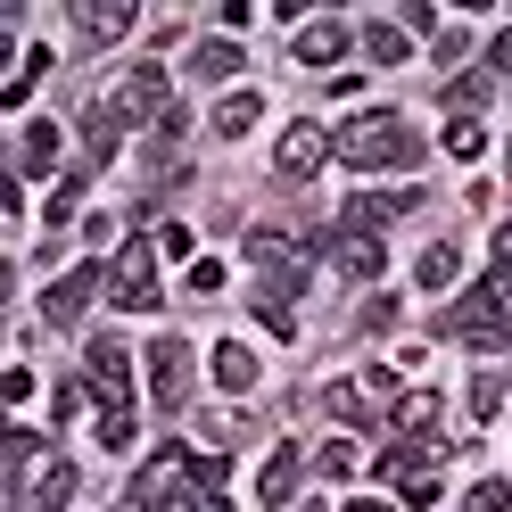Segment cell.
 <instances>
[{"mask_svg":"<svg viewBox=\"0 0 512 512\" xmlns=\"http://www.w3.org/2000/svg\"><path fill=\"white\" fill-rule=\"evenodd\" d=\"M215 389H232V397L256 389V356H248L240 339H223V347H215Z\"/></svg>","mask_w":512,"mask_h":512,"instance_id":"obj_21","label":"cell"},{"mask_svg":"<svg viewBox=\"0 0 512 512\" xmlns=\"http://www.w3.org/2000/svg\"><path fill=\"white\" fill-rule=\"evenodd\" d=\"M256 323H265L273 339H298V314H290V306H281V298H256Z\"/></svg>","mask_w":512,"mask_h":512,"instance_id":"obj_32","label":"cell"},{"mask_svg":"<svg viewBox=\"0 0 512 512\" xmlns=\"http://www.w3.org/2000/svg\"><path fill=\"white\" fill-rule=\"evenodd\" d=\"M413 199H422V190H356V199L339 207V232H389L397 215H413Z\"/></svg>","mask_w":512,"mask_h":512,"instance_id":"obj_10","label":"cell"},{"mask_svg":"<svg viewBox=\"0 0 512 512\" xmlns=\"http://www.w3.org/2000/svg\"><path fill=\"white\" fill-rule=\"evenodd\" d=\"M199 240H190V223H166V232H157V256H190Z\"/></svg>","mask_w":512,"mask_h":512,"instance_id":"obj_37","label":"cell"},{"mask_svg":"<svg viewBox=\"0 0 512 512\" xmlns=\"http://www.w3.org/2000/svg\"><path fill=\"white\" fill-rule=\"evenodd\" d=\"M438 331L463 339V347H512V273H488L479 290H463L438 314Z\"/></svg>","mask_w":512,"mask_h":512,"instance_id":"obj_3","label":"cell"},{"mask_svg":"<svg viewBox=\"0 0 512 512\" xmlns=\"http://www.w3.org/2000/svg\"><path fill=\"white\" fill-rule=\"evenodd\" d=\"M240 67H248L240 42H190V83H232Z\"/></svg>","mask_w":512,"mask_h":512,"instance_id":"obj_16","label":"cell"},{"mask_svg":"<svg viewBox=\"0 0 512 512\" xmlns=\"http://www.w3.org/2000/svg\"><path fill=\"white\" fill-rule=\"evenodd\" d=\"M488 91H496V75H455V83H446V108L471 116V108H488Z\"/></svg>","mask_w":512,"mask_h":512,"instance_id":"obj_27","label":"cell"},{"mask_svg":"<svg viewBox=\"0 0 512 512\" xmlns=\"http://www.w3.org/2000/svg\"><path fill=\"white\" fill-rule=\"evenodd\" d=\"M347 512H397V504H347Z\"/></svg>","mask_w":512,"mask_h":512,"instance_id":"obj_41","label":"cell"},{"mask_svg":"<svg viewBox=\"0 0 512 512\" xmlns=\"http://www.w3.org/2000/svg\"><path fill=\"white\" fill-rule=\"evenodd\" d=\"M331 157L347 174H405V166H422V133L397 108H364L331 133Z\"/></svg>","mask_w":512,"mask_h":512,"instance_id":"obj_1","label":"cell"},{"mask_svg":"<svg viewBox=\"0 0 512 512\" xmlns=\"http://www.w3.org/2000/svg\"><path fill=\"white\" fill-rule=\"evenodd\" d=\"M124 504L133 512H199V455H190V446H157Z\"/></svg>","mask_w":512,"mask_h":512,"instance_id":"obj_4","label":"cell"},{"mask_svg":"<svg viewBox=\"0 0 512 512\" xmlns=\"http://www.w3.org/2000/svg\"><path fill=\"white\" fill-rule=\"evenodd\" d=\"M100 446L124 455V446H133V413H100Z\"/></svg>","mask_w":512,"mask_h":512,"instance_id":"obj_36","label":"cell"},{"mask_svg":"<svg viewBox=\"0 0 512 512\" xmlns=\"http://www.w3.org/2000/svg\"><path fill=\"white\" fill-rule=\"evenodd\" d=\"M116 141H124V116H116V108L100 100V108H91V116H83V166H91V174H100V166H108V157H116Z\"/></svg>","mask_w":512,"mask_h":512,"instance_id":"obj_17","label":"cell"},{"mask_svg":"<svg viewBox=\"0 0 512 512\" xmlns=\"http://www.w3.org/2000/svg\"><path fill=\"white\" fill-rule=\"evenodd\" d=\"M190 290H199V298H215V290H223V265H207V256H199V265H190Z\"/></svg>","mask_w":512,"mask_h":512,"instance_id":"obj_39","label":"cell"},{"mask_svg":"<svg viewBox=\"0 0 512 512\" xmlns=\"http://www.w3.org/2000/svg\"><path fill=\"white\" fill-rule=\"evenodd\" d=\"M91 397H100V413H133V356H124V339H91Z\"/></svg>","mask_w":512,"mask_h":512,"instance_id":"obj_8","label":"cell"},{"mask_svg":"<svg viewBox=\"0 0 512 512\" xmlns=\"http://www.w3.org/2000/svg\"><path fill=\"white\" fill-rule=\"evenodd\" d=\"M248 265H256V281H265V298H281V306L306 290V248L281 240V232H256L248 240Z\"/></svg>","mask_w":512,"mask_h":512,"instance_id":"obj_5","label":"cell"},{"mask_svg":"<svg viewBox=\"0 0 512 512\" xmlns=\"http://www.w3.org/2000/svg\"><path fill=\"white\" fill-rule=\"evenodd\" d=\"M83 397H91V380H58V389H50V413H58V422H75Z\"/></svg>","mask_w":512,"mask_h":512,"instance_id":"obj_33","label":"cell"},{"mask_svg":"<svg viewBox=\"0 0 512 512\" xmlns=\"http://www.w3.org/2000/svg\"><path fill=\"white\" fill-rule=\"evenodd\" d=\"M17 157H25V166H58V124H25V141H17Z\"/></svg>","mask_w":512,"mask_h":512,"instance_id":"obj_26","label":"cell"},{"mask_svg":"<svg viewBox=\"0 0 512 512\" xmlns=\"http://www.w3.org/2000/svg\"><path fill=\"white\" fill-rule=\"evenodd\" d=\"M314 471H323V479H347V471H356V446H347V438H331L323 455H314Z\"/></svg>","mask_w":512,"mask_h":512,"instance_id":"obj_34","label":"cell"},{"mask_svg":"<svg viewBox=\"0 0 512 512\" xmlns=\"http://www.w3.org/2000/svg\"><path fill=\"white\" fill-rule=\"evenodd\" d=\"M463 512H512V488L504 479H479V488L463 496Z\"/></svg>","mask_w":512,"mask_h":512,"instance_id":"obj_31","label":"cell"},{"mask_svg":"<svg viewBox=\"0 0 512 512\" xmlns=\"http://www.w3.org/2000/svg\"><path fill=\"white\" fill-rule=\"evenodd\" d=\"M347 42H356V34H347V25H339V17H306L290 50L306 58V67H339V58H347Z\"/></svg>","mask_w":512,"mask_h":512,"instance_id":"obj_14","label":"cell"},{"mask_svg":"<svg viewBox=\"0 0 512 512\" xmlns=\"http://www.w3.org/2000/svg\"><path fill=\"white\" fill-rule=\"evenodd\" d=\"M256 108H265V100H256V91H223V100H215V133H223V141L256 133Z\"/></svg>","mask_w":512,"mask_h":512,"instance_id":"obj_22","label":"cell"},{"mask_svg":"<svg viewBox=\"0 0 512 512\" xmlns=\"http://www.w3.org/2000/svg\"><path fill=\"white\" fill-rule=\"evenodd\" d=\"M479 149H488V133H479V116H446V157H463V166H471Z\"/></svg>","mask_w":512,"mask_h":512,"instance_id":"obj_29","label":"cell"},{"mask_svg":"<svg viewBox=\"0 0 512 512\" xmlns=\"http://www.w3.org/2000/svg\"><path fill=\"white\" fill-rule=\"evenodd\" d=\"M42 75H50V50H42V42H34V50H25V67H17V75H9V91H0V108H25V91H34V83H42Z\"/></svg>","mask_w":512,"mask_h":512,"instance_id":"obj_25","label":"cell"},{"mask_svg":"<svg viewBox=\"0 0 512 512\" xmlns=\"http://www.w3.org/2000/svg\"><path fill=\"white\" fill-rule=\"evenodd\" d=\"M455 273H463V248H422V265H413V281H422V290H455Z\"/></svg>","mask_w":512,"mask_h":512,"instance_id":"obj_24","label":"cell"},{"mask_svg":"<svg viewBox=\"0 0 512 512\" xmlns=\"http://www.w3.org/2000/svg\"><path fill=\"white\" fill-rule=\"evenodd\" d=\"M331 256H339V273H356V281H372L380 265H389V248H380L372 232H339V240H331Z\"/></svg>","mask_w":512,"mask_h":512,"instance_id":"obj_19","label":"cell"},{"mask_svg":"<svg viewBox=\"0 0 512 512\" xmlns=\"http://www.w3.org/2000/svg\"><path fill=\"white\" fill-rule=\"evenodd\" d=\"M446 446L455 438H405V446L380 455V479H389V488H413V479H430V463H446Z\"/></svg>","mask_w":512,"mask_h":512,"instance_id":"obj_13","label":"cell"},{"mask_svg":"<svg viewBox=\"0 0 512 512\" xmlns=\"http://www.w3.org/2000/svg\"><path fill=\"white\" fill-rule=\"evenodd\" d=\"M75 34H83V42H124V34H133V9H124V0H83V9H75Z\"/></svg>","mask_w":512,"mask_h":512,"instance_id":"obj_15","label":"cell"},{"mask_svg":"<svg viewBox=\"0 0 512 512\" xmlns=\"http://www.w3.org/2000/svg\"><path fill=\"white\" fill-rule=\"evenodd\" d=\"M108 298L116 306H157V240H124L116 248V265H108Z\"/></svg>","mask_w":512,"mask_h":512,"instance_id":"obj_6","label":"cell"},{"mask_svg":"<svg viewBox=\"0 0 512 512\" xmlns=\"http://www.w3.org/2000/svg\"><path fill=\"white\" fill-rule=\"evenodd\" d=\"M488 75H496V83H512V34H496V42H488Z\"/></svg>","mask_w":512,"mask_h":512,"instance_id":"obj_38","label":"cell"},{"mask_svg":"<svg viewBox=\"0 0 512 512\" xmlns=\"http://www.w3.org/2000/svg\"><path fill=\"white\" fill-rule=\"evenodd\" d=\"M504 166H512V141H504Z\"/></svg>","mask_w":512,"mask_h":512,"instance_id":"obj_42","label":"cell"},{"mask_svg":"<svg viewBox=\"0 0 512 512\" xmlns=\"http://www.w3.org/2000/svg\"><path fill=\"white\" fill-rule=\"evenodd\" d=\"M91 298H100V265H75V273H67V281H58V290L42 298V323H50V331L83 323V306H91Z\"/></svg>","mask_w":512,"mask_h":512,"instance_id":"obj_12","label":"cell"},{"mask_svg":"<svg viewBox=\"0 0 512 512\" xmlns=\"http://www.w3.org/2000/svg\"><path fill=\"white\" fill-rule=\"evenodd\" d=\"M504 389H512V380H471V422H488V413L504 405Z\"/></svg>","mask_w":512,"mask_h":512,"instance_id":"obj_35","label":"cell"},{"mask_svg":"<svg viewBox=\"0 0 512 512\" xmlns=\"http://www.w3.org/2000/svg\"><path fill=\"white\" fill-rule=\"evenodd\" d=\"M323 157H331V133H323V124H290L281 149H273V174H281V182H314V174H323Z\"/></svg>","mask_w":512,"mask_h":512,"instance_id":"obj_11","label":"cell"},{"mask_svg":"<svg viewBox=\"0 0 512 512\" xmlns=\"http://www.w3.org/2000/svg\"><path fill=\"white\" fill-rule=\"evenodd\" d=\"M83 190H91V166H75L67 182H58V190H50V223H67V215L83 207Z\"/></svg>","mask_w":512,"mask_h":512,"instance_id":"obj_30","label":"cell"},{"mask_svg":"<svg viewBox=\"0 0 512 512\" xmlns=\"http://www.w3.org/2000/svg\"><path fill=\"white\" fill-rule=\"evenodd\" d=\"M496 265L512 273V223H496Z\"/></svg>","mask_w":512,"mask_h":512,"instance_id":"obj_40","label":"cell"},{"mask_svg":"<svg viewBox=\"0 0 512 512\" xmlns=\"http://www.w3.org/2000/svg\"><path fill=\"white\" fill-rule=\"evenodd\" d=\"M149 397L166 405V413H182V405H190V347H182L174 331L149 347Z\"/></svg>","mask_w":512,"mask_h":512,"instance_id":"obj_9","label":"cell"},{"mask_svg":"<svg viewBox=\"0 0 512 512\" xmlns=\"http://www.w3.org/2000/svg\"><path fill=\"white\" fill-rule=\"evenodd\" d=\"M438 413H446V405H438V389H413V397H397V405H389V422H397L405 438H430V430H438Z\"/></svg>","mask_w":512,"mask_h":512,"instance_id":"obj_20","label":"cell"},{"mask_svg":"<svg viewBox=\"0 0 512 512\" xmlns=\"http://www.w3.org/2000/svg\"><path fill=\"white\" fill-rule=\"evenodd\" d=\"M298 446H273V455H265V471H256V496H265V504H290L298 496Z\"/></svg>","mask_w":512,"mask_h":512,"instance_id":"obj_18","label":"cell"},{"mask_svg":"<svg viewBox=\"0 0 512 512\" xmlns=\"http://www.w3.org/2000/svg\"><path fill=\"white\" fill-rule=\"evenodd\" d=\"M108 108H116L124 124H166V116H174V108H166V67H149V58H141V67L108 91Z\"/></svg>","mask_w":512,"mask_h":512,"instance_id":"obj_7","label":"cell"},{"mask_svg":"<svg viewBox=\"0 0 512 512\" xmlns=\"http://www.w3.org/2000/svg\"><path fill=\"white\" fill-rule=\"evenodd\" d=\"M372 389H364V380H339V389H331V413H339V422H372Z\"/></svg>","mask_w":512,"mask_h":512,"instance_id":"obj_28","label":"cell"},{"mask_svg":"<svg viewBox=\"0 0 512 512\" xmlns=\"http://www.w3.org/2000/svg\"><path fill=\"white\" fill-rule=\"evenodd\" d=\"M364 50L380 58V67H405V58H413V42H405L397 17H372V25H364Z\"/></svg>","mask_w":512,"mask_h":512,"instance_id":"obj_23","label":"cell"},{"mask_svg":"<svg viewBox=\"0 0 512 512\" xmlns=\"http://www.w3.org/2000/svg\"><path fill=\"white\" fill-rule=\"evenodd\" d=\"M67 496H75V463L58 455L50 438H34V430H9V504L58 512Z\"/></svg>","mask_w":512,"mask_h":512,"instance_id":"obj_2","label":"cell"}]
</instances>
